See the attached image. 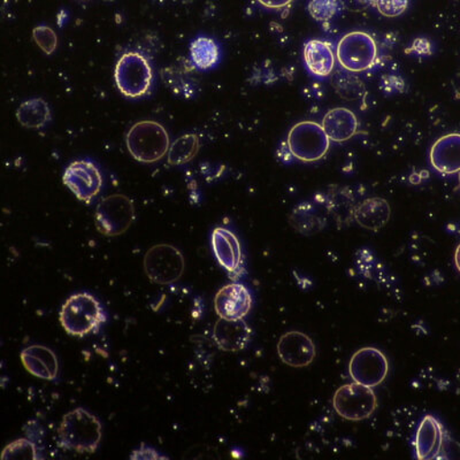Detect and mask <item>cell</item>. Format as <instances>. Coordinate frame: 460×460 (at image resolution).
Masks as SVG:
<instances>
[{"label": "cell", "mask_w": 460, "mask_h": 460, "mask_svg": "<svg viewBox=\"0 0 460 460\" xmlns=\"http://www.w3.org/2000/svg\"><path fill=\"white\" fill-rule=\"evenodd\" d=\"M114 80L123 96L135 100L149 93L154 73L141 53L127 52L115 65Z\"/></svg>", "instance_id": "4"}, {"label": "cell", "mask_w": 460, "mask_h": 460, "mask_svg": "<svg viewBox=\"0 0 460 460\" xmlns=\"http://www.w3.org/2000/svg\"><path fill=\"white\" fill-rule=\"evenodd\" d=\"M322 126L331 141L343 143L358 133L359 121L351 110L336 108L324 114Z\"/></svg>", "instance_id": "19"}, {"label": "cell", "mask_w": 460, "mask_h": 460, "mask_svg": "<svg viewBox=\"0 0 460 460\" xmlns=\"http://www.w3.org/2000/svg\"><path fill=\"white\" fill-rule=\"evenodd\" d=\"M66 187L76 199L90 204L96 199L102 188V176L97 166L86 160H76L66 168L63 175Z\"/></svg>", "instance_id": "11"}, {"label": "cell", "mask_w": 460, "mask_h": 460, "mask_svg": "<svg viewBox=\"0 0 460 460\" xmlns=\"http://www.w3.org/2000/svg\"><path fill=\"white\" fill-rule=\"evenodd\" d=\"M340 226L350 224L355 212V199L348 188L332 187L319 199Z\"/></svg>", "instance_id": "24"}, {"label": "cell", "mask_w": 460, "mask_h": 460, "mask_svg": "<svg viewBox=\"0 0 460 460\" xmlns=\"http://www.w3.org/2000/svg\"><path fill=\"white\" fill-rule=\"evenodd\" d=\"M42 451L31 438H20L7 445L2 454L3 459H42Z\"/></svg>", "instance_id": "29"}, {"label": "cell", "mask_w": 460, "mask_h": 460, "mask_svg": "<svg viewBox=\"0 0 460 460\" xmlns=\"http://www.w3.org/2000/svg\"><path fill=\"white\" fill-rule=\"evenodd\" d=\"M454 261L456 270H457L460 273V243L458 244L457 248H456Z\"/></svg>", "instance_id": "37"}, {"label": "cell", "mask_w": 460, "mask_h": 460, "mask_svg": "<svg viewBox=\"0 0 460 460\" xmlns=\"http://www.w3.org/2000/svg\"><path fill=\"white\" fill-rule=\"evenodd\" d=\"M390 216H392V208L388 201L380 197H372L356 205L353 220L360 227L377 232L388 224Z\"/></svg>", "instance_id": "20"}, {"label": "cell", "mask_w": 460, "mask_h": 460, "mask_svg": "<svg viewBox=\"0 0 460 460\" xmlns=\"http://www.w3.org/2000/svg\"><path fill=\"white\" fill-rule=\"evenodd\" d=\"M287 146L295 159L302 163H315L326 155L331 146L323 126L314 121L296 123L287 137Z\"/></svg>", "instance_id": "5"}, {"label": "cell", "mask_w": 460, "mask_h": 460, "mask_svg": "<svg viewBox=\"0 0 460 460\" xmlns=\"http://www.w3.org/2000/svg\"><path fill=\"white\" fill-rule=\"evenodd\" d=\"M126 146L137 162L155 164L168 154L171 139L165 127L159 122L143 120L131 127L126 137Z\"/></svg>", "instance_id": "3"}, {"label": "cell", "mask_w": 460, "mask_h": 460, "mask_svg": "<svg viewBox=\"0 0 460 460\" xmlns=\"http://www.w3.org/2000/svg\"><path fill=\"white\" fill-rule=\"evenodd\" d=\"M459 186H460V172H458Z\"/></svg>", "instance_id": "40"}, {"label": "cell", "mask_w": 460, "mask_h": 460, "mask_svg": "<svg viewBox=\"0 0 460 460\" xmlns=\"http://www.w3.org/2000/svg\"><path fill=\"white\" fill-rule=\"evenodd\" d=\"M183 254L171 244L152 246L144 257V270L147 278L160 286L179 281L184 272Z\"/></svg>", "instance_id": "9"}, {"label": "cell", "mask_w": 460, "mask_h": 460, "mask_svg": "<svg viewBox=\"0 0 460 460\" xmlns=\"http://www.w3.org/2000/svg\"><path fill=\"white\" fill-rule=\"evenodd\" d=\"M200 139L199 135L187 134L171 144L168 151V164L172 166H181L191 162L199 154Z\"/></svg>", "instance_id": "27"}, {"label": "cell", "mask_w": 460, "mask_h": 460, "mask_svg": "<svg viewBox=\"0 0 460 460\" xmlns=\"http://www.w3.org/2000/svg\"><path fill=\"white\" fill-rule=\"evenodd\" d=\"M294 0H258L259 4L270 10H282L287 6H289Z\"/></svg>", "instance_id": "35"}, {"label": "cell", "mask_w": 460, "mask_h": 460, "mask_svg": "<svg viewBox=\"0 0 460 460\" xmlns=\"http://www.w3.org/2000/svg\"><path fill=\"white\" fill-rule=\"evenodd\" d=\"M32 39L39 45L40 50L47 55H52L56 51L58 37L55 31L48 26H39L32 31Z\"/></svg>", "instance_id": "31"}, {"label": "cell", "mask_w": 460, "mask_h": 460, "mask_svg": "<svg viewBox=\"0 0 460 460\" xmlns=\"http://www.w3.org/2000/svg\"><path fill=\"white\" fill-rule=\"evenodd\" d=\"M336 58L345 71L361 73L368 71L379 60V49L376 40L367 32L352 31L340 40Z\"/></svg>", "instance_id": "6"}, {"label": "cell", "mask_w": 460, "mask_h": 460, "mask_svg": "<svg viewBox=\"0 0 460 460\" xmlns=\"http://www.w3.org/2000/svg\"><path fill=\"white\" fill-rule=\"evenodd\" d=\"M278 353L280 359L294 368L310 367L315 359L314 341L302 332H288L279 340Z\"/></svg>", "instance_id": "14"}, {"label": "cell", "mask_w": 460, "mask_h": 460, "mask_svg": "<svg viewBox=\"0 0 460 460\" xmlns=\"http://www.w3.org/2000/svg\"><path fill=\"white\" fill-rule=\"evenodd\" d=\"M340 10L339 0H310L309 12L319 22H331Z\"/></svg>", "instance_id": "30"}, {"label": "cell", "mask_w": 460, "mask_h": 460, "mask_svg": "<svg viewBox=\"0 0 460 460\" xmlns=\"http://www.w3.org/2000/svg\"><path fill=\"white\" fill-rule=\"evenodd\" d=\"M252 307V296L248 288L234 282L221 288L215 298V309L219 318L244 319Z\"/></svg>", "instance_id": "15"}, {"label": "cell", "mask_w": 460, "mask_h": 460, "mask_svg": "<svg viewBox=\"0 0 460 460\" xmlns=\"http://www.w3.org/2000/svg\"><path fill=\"white\" fill-rule=\"evenodd\" d=\"M376 0H367V3H368V6H373V4L376 3Z\"/></svg>", "instance_id": "39"}, {"label": "cell", "mask_w": 460, "mask_h": 460, "mask_svg": "<svg viewBox=\"0 0 460 460\" xmlns=\"http://www.w3.org/2000/svg\"><path fill=\"white\" fill-rule=\"evenodd\" d=\"M166 456L160 455L157 450L152 449L151 447H147L142 443L138 449L134 450L133 454L130 455V459H166Z\"/></svg>", "instance_id": "33"}, {"label": "cell", "mask_w": 460, "mask_h": 460, "mask_svg": "<svg viewBox=\"0 0 460 460\" xmlns=\"http://www.w3.org/2000/svg\"><path fill=\"white\" fill-rule=\"evenodd\" d=\"M336 93L348 102L360 101L367 94V89L358 77L349 71H339L334 74L332 81Z\"/></svg>", "instance_id": "28"}, {"label": "cell", "mask_w": 460, "mask_h": 460, "mask_svg": "<svg viewBox=\"0 0 460 460\" xmlns=\"http://www.w3.org/2000/svg\"><path fill=\"white\" fill-rule=\"evenodd\" d=\"M332 408L345 420H367L377 409V397L373 388L352 381L336 390Z\"/></svg>", "instance_id": "8"}, {"label": "cell", "mask_w": 460, "mask_h": 460, "mask_svg": "<svg viewBox=\"0 0 460 460\" xmlns=\"http://www.w3.org/2000/svg\"><path fill=\"white\" fill-rule=\"evenodd\" d=\"M16 119L24 128L40 129L51 120V111L42 98H32L20 105Z\"/></svg>", "instance_id": "25"}, {"label": "cell", "mask_w": 460, "mask_h": 460, "mask_svg": "<svg viewBox=\"0 0 460 460\" xmlns=\"http://www.w3.org/2000/svg\"><path fill=\"white\" fill-rule=\"evenodd\" d=\"M430 164L443 175L460 172V134L439 137L430 149Z\"/></svg>", "instance_id": "18"}, {"label": "cell", "mask_w": 460, "mask_h": 460, "mask_svg": "<svg viewBox=\"0 0 460 460\" xmlns=\"http://www.w3.org/2000/svg\"><path fill=\"white\" fill-rule=\"evenodd\" d=\"M213 340L217 348L226 352L242 351L252 340V328L244 319L219 318L213 328Z\"/></svg>", "instance_id": "16"}, {"label": "cell", "mask_w": 460, "mask_h": 460, "mask_svg": "<svg viewBox=\"0 0 460 460\" xmlns=\"http://www.w3.org/2000/svg\"><path fill=\"white\" fill-rule=\"evenodd\" d=\"M389 373V361L379 349L365 347L353 353L349 374L353 382L376 388L384 384Z\"/></svg>", "instance_id": "10"}, {"label": "cell", "mask_w": 460, "mask_h": 460, "mask_svg": "<svg viewBox=\"0 0 460 460\" xmlns=\"http://www.w3.org/2000/svg\"><path fill=\"white\" fill-rule=\"evenodd\" d=\"M106 320L104 307L88 293L72 295L61 306L59 314L61 327L68 335L79 339L97 334Z\"/></svg>", "instance_id": "2"}, {"label": "cell", "mask_w": 460, "mask_h": 460, "mask_svg": "<svg viewBox=\"0 0 460 460\" xmlns=\"http://www.w3.org/2000/svg\"><path fill=\"white\" fill-rule=\"evenodd\" d=\"M164 84L171 92L184 100H192L199 89V81L194 75V68L184 65H172L162 72Z\"/></svg>", "instance_id": "22"}, {"label": "cell", "mask_w": 460, "mask_h": 460, "mask_svg": "<svg viewBox=\"0 0 460 460\" xmlns=\"http://www.w3.org/2000/svg\"><path fill=\"white\" fill-rule=\"evenodd\" d=\"M342 5L348 10L360 12L368 7L367 0H341Z\"/></svg>", "instance_id": "36"}, {"label": "cell", "mask_w": 460, "mask_h": 460, "mask_svg": "<svg viewBox=\"0 0 460 460\" xmlns=\"http://www.w3.org/2000/svg\"><path fill=\"white\" fill-rule=\"evenodd\" d=\"M456 382H457V393L460 395V369L457 373V376H456Z\"/></svg>", "instance_id": "38"}, {"label": "cell", "mask_w": 460, "mask_h": 460, "mask_svg": "<svg viewBox=\"0 0 460 460\" xmlns=\"http://www.w3.org/2000/svg\"><path fill=\"white\" fill-rule=\"evenodd\" d=\"M380 88L388 94L402 93L405 92V84L400 76L385 75L382 77Z\"/></svg>", "instance_id": "32"}, {"label": "cell", "mask_w": 460, "mask_h": 460, "mask_svg": "<svg viewBox=\"0 0 460 460\" xmlns=\"http://www.w3.org/2000/svg\"><path fill=\"white\" fill-rule=\"evenodd\" d=\"M190 58L196 68L207 71L219 61L220 49L212 39L199 37L190 45Z\"/></svg>", "instance_id": "26"}, {"label": "cell", "mask_w": 460, "mask_h": 460, "mask_svg": "<svg viewBox=\"0 0 460 460\" xmlns=\"http://www.w3.org/2000/svg\"><path fill=\"white\" fill-rule=\"evenodd\" d=\"M135 205L128 196L114 194L105 197L94 211V225L102 235L120 236L134 224Z\"/></svg>", "instance_id": "7"}, {"label": "cell", "mask_w": 460, "mask_h": 460, "mask_svg": "<svg viewBox=\"0 0 460 460\" xmlns=\"http://www.w3.org/2000/svg\"><path fill=\"white\" fill-rule=\"evenodd\" d=\"M22 363L26 371L39 379L53 381L59 373V363L56 353L44 345H31L22 350Z\"/></svg>", "instance_id": "17"}, {"label": "cell", "mask_w": 460, "mask_h": 460, "mask_svg": "<svg viewBox=\"0 0 460 460\" xmlns=\"http://www.w3.org/2000/svg\"><path fill=\"white\" fill-rule=\"evenodd\" d=\"M304 61L314 75L327 77L334 72L336 56L330 43L311 40L304 47Z\"/></svg>", "instance_id": "21"}, {"label": "cell", "mask_w": 460, "mask_h": 460, "mask_svg": "<svg viewBox=\"0 0 460 460\" xmlns=\"http://www.w3.org/2000/svg\"><path fill=\"white\" fill-rule=\"evenodd\" d=\"M289 223L296 232L302 235L312 236L326 227L327 217L318 205L306 201L294 208L289 217Z\"/></svg>", "instance_id": "23"}, {"label": "cell", "mask_w": 460, "mask_h": 460, "mask_svg": "<svg viewBox=\"0 0 460 460\" xmlns=\"http://www.w3.org/2000/svg\"><path fill=\"white\" fill-rule=\"evenodd\" d=\"M431 51H433V48H431V44L429 40L417 39L414 40L412 47L406 50V53H416L418 56H430Z\"/></svg>", "instance_id": "34"}, {"label": "cell", "mask_w": 460, "mask_h": 460, "mask_svg": "<svg viewBox=\"0 0 460 460\" xmlns=\"http://www.w3.org/2000/svg\"><path fill=\"white\" fill-rule=\"evenodd\" d=\"M101 441V421L85 409L77 408L65 414L57 429L58 446L76 454L96 453Z\"/></svg>", "instance_id": "1"}, {"label": "cell", "mask_w": 460, "mask_h": 460, "mask_svg": "<svg viewBox=\"0 0 460 460\" xmlns=\"http://www.w3.org/2000/svg\"><path fill=\"white\" fill-rule=\"evenodd\" d=\"M212 250L217 262L227 270L234 281L244 273L243 252L237 236L229 229L217 227L212 233Z\"/></svg>", "instance_id": "12"}, {"label": "cell", "mask_w": 460, "mask_h": 460, "mask_svg": "<svg viewBox=\"0 0 460 460\" xmlns=\"http://www.w3.org/2000/svg\"><path fill=\"white\" fill-rule=\"evenodd\" d=\"M449 435L446 433L441 421L434 416H426L419 422L414 451L418 459L430 460L442 457Z\"/></svg>", "instance_id": "13"}]
</instances>
